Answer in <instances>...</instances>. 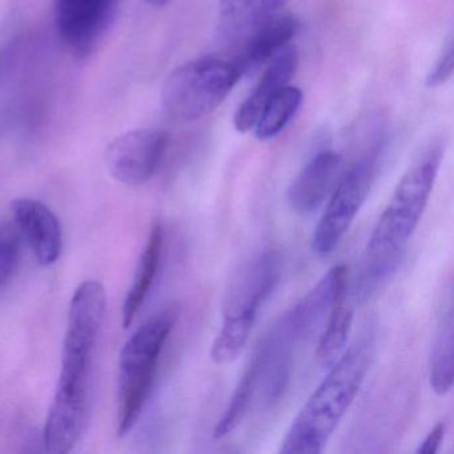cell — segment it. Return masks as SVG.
<instances>
[{
  "instance_id": "6da1fadb",
  "label": "cell",
  "mask_w": 454,
  "mask_h": 454,
  "mask_svg": "<svg viewBox=\"0 0 454 454\" xmlns=\"http://www.w3.org/2000/svg\"><path fill=\"white\" fill-rule=\"evenodd\" d=\"M442 160V145L432 143L406 169L374 225L350 288L356 304L364 302L397 270L424 215Z\"/></svg>"
},
{
  "instance_id": "7a4b0ae2",
  "label": "cell",
  "mask_w": 454,
  "mask_h": 454,
  "mask_svg": "<svg viewBox=\"0 0 454 454\" xmlns=\"http://www.w3.org/2000/svg\"><path fill=\"white\" fill-rule=\"evenodd\" d=\"M373 355V336L369 333L344 350L292 422L281 442L280 453L317 454L324 451L360 392Z\"/></svg>"
},
{
  "instance_id": "3957f363",
  "label": "cell",
  "mask_w": 454,
  "mask_h": 454,
  "mask_svg": "<svg viewBox=\"0 0 454 454\" xmlns=\"http://www.w3.org/2000/svg\"><path fill=\"white\" fill-rule=\"evenodd\" d=\"M106 304L105 286L98 281H84L74 294L63 342L62 371L51 405L54 411L89 417L92 360Z\"/></svg>"
},
{
  "instance_id": "277c9868",
  "label": "cell",
  "mask_w": 454,
  "mask_h": 454,
  "mask_svg": "<svg viewBox=\"0 0 454 454\" xmlns=\"http://www.w3.org/2000/svg\"><path fill=\"white\" fill-rule=\"evenodd\" d=\"M283 265L280 252L265 249L232 276L223 302L222 329L211 348L214 363H232L243 352L260 308L280 280Z\"/></svg>"
},
{
  "instance_id": "5b68a950",
  "label": "cell",
  "mask_w": 454,
  "mask_h": 454,
  "mask_svg": "<svg viewBox=\"0 0 454 454\" xmlns=\"http://www.w3.org/2000/svg\"><path fill=\"white\" fill-rule=\"evenodd\" d=\"M179 317L176 307H168L143 324L124 345L119 356L118 434L137 424L150 397L159 358Z\"/></svg>"
},
{
  "instance_id": "8992f818",
  "label": "cell",
  "mask_w": 454,
  "mask_h": 454,
  "mask_svg": "<svg viewBox=\"0 0 454 454\" xmlns=\"http://www.w3.org/2000/svg\"><path fill=\"white\" fill-rule=\"evenodd\" d=\"M240 78V71L230 59L206 57L191 60L167 76L161 105L175 121H198L214 113Z\"/></svg>"
},
{
  "instance_id": "52a82bcc",
  "label": "cell",
  "mask_w": 454,
  "mask_h": 454,
  "mask_svg": "<svg viewBox=\"0 0 454 454\" xmlns=\"http://www.w3.org/2000/svg\"><path fill=\"white\" fill-rule=\"evenodd\" d=\"M382 140L342 172L312 236L316 256L326 257L341 243L365 203L379 171Z\"/></svg>"
},
{
  "instance_id": "ba28073f",
  "label": "cell",
  "mask_w": 454,
  "mask_h": 454,
  "mask_svg": "<svg viewBox=\"0 0 454 454\" xmlns=\"http://www.w3.org/2000/svg\"><path fill=\"white\" fill-rule=\"evenodd\" d=\"M118 0H55V23L63 46L76 59H87L105 38Z\"/></svg>"
},
{
  "instance_id": "9c48e42d",
  "label": "cell",
  "mask_w": 454,
  "mask_h": 454,
  "mask_svg": "<svg viewBox=\"0 0 454 454\" xmlns=\"http://www.w3.org/2000/svg\"><path fill=\"white\" fill-rule=\"evenodd\" d=\"M168 135L159 129H142L114 139L106 150V166L114 179L127 185H142L155 175Z\"/></svg>"
},
{
  "instance_id": "30bf717a",
  "label": "cell",
  "mask_w": 454,
  "mask_h": 454,
  "mask_svg": "<svg viewBox=\"0 0 454 454\" xmlns=\"http://www.w3.org/2000/svg\"><path fill=\"white\" fill-rule=\"evenodd\" d=\"M297 28L296 18L283 10L262 18L228 39L233 43V58L230 60L241 76L254 74L288 46Z\"/></svg>"
},
{
  "instance_id": "8fae6325",
  "label": "cell",
  "mask_w": 454,
  "mask_h": 454,
  "mask_svg": "<svg viewBox=\"0 0 454 454\" xmlns=\"http://www.w3.org/2000/svg\"><path fill=\"white\" fill-rule=\"evenodd\" d=\"M348 270L344 264L332 267L307 294L281 316L278 323L299 342L307 341L325 325L332 309L347 289Z\"/></svg>"
},
{
  "instance_id": "7c38bea8",
  "label": "cell",
  "mask_w": 454,
  "mask_h": 454,
  "mask_svg": "<svg viewBox=\"0 0 454 454\" xmlns=\"http://www.w3.org/2000/svg\"><path fill=\"white\" fill-rule=\"evenodd\" d=\"M342 175V158L332 150H321L292 180L286 200L300 216L316 214L328 200Z\"/></svg>"
},
{
  "instance_id": "4fadbf2b",
  "label": "cell",
  "mask_w": 454,
  "mask_h": 454,
  "mask_svg": "<svg viewBox=\"0 0 454 454\" xmlns=\"http://www.w3.org/2000/svg\"><path fill=\"white\" fill-rule=\"evenodd\" d=\"M18 230L25 235L39 264L52 265L62 254V227L54 212L39 200L18 199L12 203Z\"/></svg>"
},
{
  "instance_id": "5bb4252c",
  "label": "cell",
  "mask_w": 454,
  "mask_h": 454,
  "mask_svg": "<svg viewBox=\"0 0 454 454\" xmlns=\"http://www.w3.org/2000/svg\"><path fill=\"white\" fill-rule=\"evenodd\" d=\"M299 55L292 46L284 47L270 60L264 75L257 83L256 89L244 100L235 115V127L239 132L254 129L265 106L276 97L278 91L288 86L296 74Z\"/></svg>"
},
{
  "instance_id": "9a60e30c",
  "label": "cell",
  "mask_w": 454,
  "mask_h": 454,
  "mask_svg": "<svg viewBox=\"0 0 454 454\" xmlns=\"http://www.w3.org/2000/svg\"><path fill=\"white\" fill-rule=\"evenodd\" d=\"M164 232L160 224H155L151 230L150 238L145 244V251L140 256L137 272L131 288L127 294L123 305V326L129 328L137 317L140 308L145 304L153 281L160 267L161 254H163Z\"/></svg>"
},
{
  "instance_id": "2e32d148",
  "label": "cell",
  "mask_w": 454,
  "mask_h": 454,
  "mask_svg": "<svg viewBox=\"0 0 454 454\" xmlns=\"http://www.w3.org/2000/svg\"><path fill=\"white\" fill-rule=\"evenodd\" d=\"M451 294L438 317L430 355V387L437 395H448L454 381V323Z\"/></svg>"
},
{
  "instance_id": "e0dca14e",
  "label": "cell",
  "mask_w": 454,
  "mask_h": 454,
  "mask_svg": "<svg viewBox=\"0 0 454 454\" xmlns=\"http://www.w3.org/2000/svg\"><path fill=\"white\" fill-rule=\"evenodd\" d=\"M355 300L348 296V286L332 309L318 342L317 361L329 369L347 349L348 337L355 317Z\"/></svg>"
},
{
  "instance_id": "ac0fdd59",
  "label": "cell",
  "mask_w": 454,
  "mask_h": 454,
  "mask_svg": "<svg viewBox=\"0 0 454 454\" xmlns=\"http://www.w3.org/2000/svg\"><path fill=\"white\" fill-rule=\"evenodd\" d=\"M291 0H220V31L225 41L262 18L281 12Z\"/></svg>"
},
{
  "instance_id": "d6986e66",
  "label": "cell",
  "mask_w": 454,
  "mask_h": 454,
  "mask_svg": "<svg viewBox=\"0 0 454 454\" xmlns=\"http://www.w3.org/2000/svg\"><path fill=\"white\" fill-rule=\"evenodd\" d=\"M302 92L297 87L286 86L265 106L254 126L256 137L260 140L278 137L292 121L301 107Z\"/></svg>"
},
{
  "instance_id": "ffe728a7",
  "label": "cell",
  "mask_w": 454,
  "mask_h": 454,
  "mask_svg": "<svg viewBox=\"0 0 454 454\" xmlns=\"http://www.w3.org/2000/svg\"><path fill=\"white\" fill-rule=\"evenodd\" d=\"M257 389H259V369H257L256 361L252 357L246 372L241 376L240 381H239L238 387H236L235 392H233L232 397H231L224 414L215 427V438L225 437L241 424Z\"/></svg>"
},
{
  "instance_id": "44dd1931",
  "label": "cell",
  "mask_w": 454,
  "mask_h": 454,
  "mask_svg": "<svg viewBox=\"0 0 454 454\" xmlns=\"http://www.w3.org/2000/svg\"><path fill=\"white\" fill-rule=\"evenodd\" d=\"M20 262V235L10 225L0 224V288L9 283Z\"/></svg>"
},
{
  "instance_id": "7402d4cb",
  "label": "cell",
  "mask_w": 454,
  "mask_h": 454,
  "mask_svg": "<svg viewBox=\"0 0 454 454\" xmlns=\"http://www.w3.org/2000/svg\"><path fill=\"white\" fill-rule=\"evenodd\" d=\"M454 70V47L453 39L449 38L443 46L438 59L435 60L432 71L427 75V84L429 87H438L445 84L453 75Z\"/></svg>"
},
{
  "instance_id": "603a6c76",
  "label": "cell",
  "mask_w": 454,
  "mask_h": 454,
  "mask_svg": "<svg viewBox=\"0 0 454 454\" xmlns=\"http://www.w3.org/2000/svg\"><path fill=\"white\" fill-rule=\"evenodd\" d=\"M446 425L445 421L437 422V424L433 427V429L430 430L429 434L427 435L424 441H422L419 448L417 449V453L419 454H434L440 450L441 443H442L443 437H445L446 433Z\"/></svg>"
},
{
  "instance_id": "cb8c5ba5",
  "label": "cell",
  "mask_w": 454,
  "mask_h": 454,
  "mask_svg": "<svg viewBox=\"0 0 454 454\" xmlns=\"http://www.w3.org/2000/svg\"><path fill=\"white\" fill-rule=\"evenodd\" d=\"M145 2L153 7H164L169 4V0H145Z\"/></svg>"
}]
</instances>
